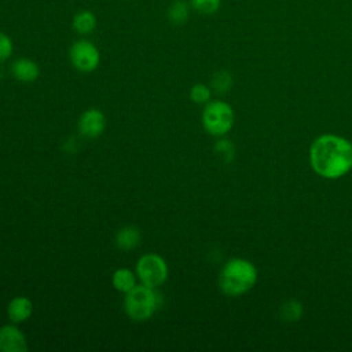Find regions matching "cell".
<instances>
[{
  "label": "cell",
  "instance_id": "cell-7",
  "mask_svg": "<svg viewBox=\"0 0 352 352\" xmlns=\"http://www.w3.org/2000/svg\"><path fill=\"white\" fill-rule=\"evenodd\" d=\"M77 126L82 136L94 139L103 133L106 128V117L98 109H88L80 116Z\"/></svg>",
  "mask_w": 352,
  "mask_h": 352
},
{
  "label": "cell",
  "instance_id": "cell-20",
  "mask_svg": "<svg viewBox=\"0 0 352 352\" xmlns=\"http://www.w3.org/2000/svg\"><path fill=\"white\" fill-rule=\"evenodd\" d=\"M214 150H216L217 153H220L223 157H228V158H231L232 154H234V148H232L231 143L227 142V140H220V142H217V144L214 146Z\"/></svg>",
  "mask_w": 352,
  "mask_h": 352
},
{
  "label": "cell",
  "instance_id": "cell-2",
  "mask_svg": "<svg viewBox=\"0 0 352 352\" xmlns=\"http://www.w3.org/2000/svg\"><path fill=\"white\" fill-rule=\"evenodd\" d=\"M257 280L256 267L245 258H232L226 263L219 275V286L227 296H241L249 292Z\"/></svg>",
  "mask_w": 352,
  "mask_h": 352
},
{
  "label": "cell",
  "instance_id": "cell-15",
  "mask_svg": "<svg viewBox=\"0 0 352 352\" xmlns=\"http://www.w3.org/2000/svg\"><path fill=\"white\" fill-rule=\"evenodd\" d=\"M232 85V77L226 70H219L210 80V88L217 94H226Z\"/></svg>",
  "mask_w": 352,
  "mask_h": 352
},
{
  "label": "cell",
  "instance_id": "cell-9",
  "mask_svg": "<svg viewBox=\"0 0 352 352\" xmlns=\"http://www.w3.org/2000/svg\"><path fill=\"white\" fill-rule=\"evenodd\" d=\"M11 74L22 82H33L40 76L38 65L29 58H18L11 63Z\"/></svg>",
  "mask_w": 352,
  "mask_h": 352
},
{
  "label": "cell",
  "instance_id": "cell-14",
  "mask_svg": "<svg viewBox=\"0 0 352 352\" xmlns=\"http://www.w3.org/2000/svg\"><path fill=\"white\" fill-rule=\"evenodd\" d=\"M302 311L304 309L301 302L290 298L282 304L279 314L285 322H296V320H300V318L302 316Z\"/></svg>",
  "mask_w": 352,
  "mask_h": 352
},
{
  "label": "cell",
  "instance_id": "cell-17",
  "mask_svg": "<svg viewBox=\"0 0 352 352\" xmlns=\"http://www.w3.org/2000/svg\"><path fill=\"white\" fill-rule=\"evenodd\" d=\"M221 0H190V6L199 14L212 15L220 8Z\"/></svg>",
  "mask_w": 352,
  "mask_h": 352
},
{
  "label": "cell",
  "instance_id": "cell-1",
  "mask_svg": "<svg viewBox=\"0 0 352 352\" xmlns=\"http://www.w3.org/2000/svg\"><path fill=\"white\" fill-rule=\"evenodd\" d=\"M314 170L326 179H338L352 169V143L336 135H322L309 148Z\"/></svg>",
  "mask_w": 352,
  "mask_h": 352
},
{
  "label": "cell",
  "instance_id": "cell-19",
  "mask_svg": "<svg viewBox=\"0 0 352 352\" xmlns=\"http://www.w3.org/2000/svg\"><path fill=\"white\" fill-rule=\"evenodd\" d=\"M14 51V44L12 40L8 34L0 32V62L7 60Z\"/></svg>",
  "mask_w": 352,
  "mask_h": 352
},
{
  "label": "cell",
  "instance_id": "cell-5",
  "mask_svg": "<svg viewBox=\"0 0 352 352\" xmlns=\"http://www.w3.org/2000/svg\"><path fill=\"white\" fill-rule=\"evenodd\" d=\"M136 275L143 285L158 287L168 278V264L157 253L143 254L136 263Z\"/></svg>",
  "mask_w": 352,
  "mask_h": 352
},
{
  "label": "cell",
  "instance_id": "cell-4",
  "mask_svg": "<svg viewBox=\"0 0 352 352\" xmlns=\"http://www.w3.org/2000/svg\"><path fill=\"white\" fill-rule=\"evenodd\" d=\"M202 124L208 133L213 136H223L234 125V110L223 100L208 102L202 113Z\"/></svg>",
  "mask_w": 352,
  "mask_h": 352
},
{
  "label": "cell",
  "instance_id": "cell-18",
  "mask_svg": "<svg viewBox=\"0 0 352 352\" xmlns=\"http://www.w3.org/2000/svg\"><path fill=\"white\" fill-rule=\"evenodd\" d=\"M212 96V91L209 87L204 85V84H195L191 87L190 89V98L192 102L202 104V103H208L210 100Z\"/></svg>",
  "mask_w": 352,
  "mask_h": 352
},
{
  "label": "cell",
  "instance_id": "cell-12",
  "mask_svg": "<svg viewBox=\"0 0 352 352\" xmlns=\"http://www.w3.org/2000/svg\"><path fill=\"white\" fill-rule=\"evenodd\" d=\"M140 230L133 226H126L118 230L116 235V245L122 250H132L140 243Z\"/></svg>",
  "mask_w": 352,
  "mask_h": 352
},
{
  "label": "cell",
  "instance_id": "cell-10",
  "mask_svg": "<svg viewBox=\"0 0 352 352\" xmlns=\"http://www.w3.org/2000/svg\"><path fill=\"white\" fill-rule=\"evenodd\" d=\"M33 312V304L32 301L25 296L14 297L7 307V315L11 323H22L30 318Z\"/></svg>",
  "mask_w": 352,
  "mask_h": 352
},
{
  "label": "cell",
  "instance_id": "cell-6",
  "mask_svg": "<svg viewBox=\"0 0 352 352\" xmlns=\"http://www.w3.org/2000/svg\"><path fill=\"white\" fill-rule=\"evenodd\" d=\"M69 59L73 67L78 72L91 73L99 66L100 52L92 41L78 38L69 48Z\"/></svg>",
  "mask_w": 352,
  "mask_h": 352
},
{
  "label": "cell",
  "instance_id": "cell-13",
  "mask_svg": "<svg viewBox=\"0 0 352 352\" xmlns=\"http://www.w3.org/2000/svg\"><path fill=\"white\" fill-rule=\"evenodd\" d=\"M136 274H133L128 268H118L114 271L111 276V283L113 286L121 292V293H128L132 290L138 283H136Z\"/></svg>",
  "mask_w": 352,
  "mask_h": 352
},
{
  "label": "cell",
  "instance_id": "cell-8",
  "mask_svg": "<svg viewBox=\"0 0 352 352\" xmlns=\"http://www.w3.org/2000/svg\"><path fill=\"white\" fill-rule=\"evenodd\" d=\"M28 341L25 334L16 327L15 323L4 324L0 327V351L1 352H25Z\"/></svg>",
  "mask_w": 352,
  "mask_h": 352
},
{
  "label": "cell",
  "instance_id": "cell-3",
  "mask_svg": "<svg viewBox=\"0 0 352 352\" xmlns=\"http://www.w3.org/2000/svg\"><path fill=\"white\" fill-rule=\"evenodd\" d=\"M155 289L140 283L125 293L124 309L132 320L144 322L161 307V296Z\"/></svg>",
  "mask_w": 352,
  "mask_h": 352
},
{
  "label": "cell",
  "instance_id": "cell-16",
  "mask_svg": "<svg viewBox=\"0 0 352 352\" xmlns=\"http://www.w3.org/2000/svg\"><path fill=\"white\" fill-rule=\"evenodd\" d=\"M188 6L184 1H175L168 10V18L175 25H182L188 18Z\"/></svg>",
  "mask_w": 352,
  "mask_h": 352
},
{
  "label": "cell",
  "instance_id": "cell-11",
  "mask_svg": "<svg viewBox=\"0 0 352 352\" xmlns=\"http://www.w3.org/2000/svg\"><path fill=\"white\" fill-rule=\"evenodd\" d=\"M72 26L76 33L80 36L91 34L96 28V16L94 12L88 10H81L74 14L72 19Z\"/></svg>",
  "mask_w": 352,
  "mask_h": 352
}]
</instances>
